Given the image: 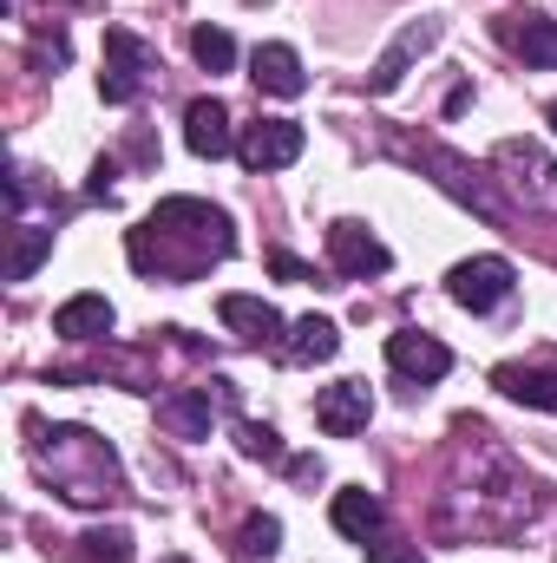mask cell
<instances>
[{"instance_id": "obj_1", "label": "cell", "mask_w": 557, "mask_h": 563, "mask_svg": "<svg viewBox=\"0 0 557 563\" xmlns=\"http://www.w3.org/2000/svg\"><path fill=\"white\" fill-rule=\"evenodd\" d=\"M125 250H132V269H139V276L190 282L237 250V230H230V217H223L217 203H204V197H164L139 230H132Z\"/></svg>"}, {"instance_id": "obj_2", "label": "cell", "mask_w": 557, "mask_h": 563, "mask_svg": "<svg viewBox=\"0 0 557 563\" xmlns=\"http://www.w3.org/2000/svg\"><path fill=\"white\" fill-rule=\"evenodd\" d=\"M40 465L53 472L59 498H73V505H106L119 485V452L106 439H92L86 426H53L40 445Z\"/></svg>"}, {"instance_id": "obj_3", "label": "cell", "mask_w": 557, "mask_h": 563, "mask_svg": "<svg viewBox=\"0 0 557 563\" xmlns=\"http://www.w3.org/2000/svg\"><path fill=\"white\" fill-rule=\"evenodd\" d=\"M151 66H157V53L144 46L132 26H106V73H99V99L106 106H132L144 92V79H151Z\"/></svg>"}, {"instance_id": "obj_4", "label": "cell", "mask_w": 557, "mask_h": 563, "mask_svg": "<svg viewBox=\"0 0 557 563\" xmlns=\"http://www.w3.org/2000/svg\"><path fill=\"white\" fill-rule=\"evenodd\" d=\"M302 144H308V132H302L295 119H256V125H243L237 157H243L250 170H288V164L302 157Z\"/></svg>"}, {"instance_id": "obj_5", "label": "cell", "mask_w": 557, "mask_h": 563, "mask_svg": "<svg viewBox=\"0 0 557 563\" xmlns=\"http://www.w3.org/2000/svg\"><path fill=\"white\" fill-rule=\"evenodd\" d=\"M446 295H452L459 308L485 314V308H499V301L512 295V263H505V256H472V263H459V269L446 276Z\"/></svg>"}, {"instance_id": "obj_6", "label": "cell", "mask_w": 557, "mask_h": 563, "mask_svg": "<svg viewBox=\"0 0 557 563\" xmlns=\"http://www.w3.org/2000/svg\"><path fill=\"white\" fill-rule=\"evenodd\" d=\"M387 367H394V374H407V380H419V387H433V380H446V374H452V347H446L439 334L401 328V334H387Z\"/></svg>"}, {"instance_id": "obj_7", "label": "cell", "mask_w": 557, "mask_h": 563, "mask_svg": "<svg viewBox=\"0 0 557 563\" xmlns=\"http://www.w3.org/2000/svg\"><path fill=\"white\" fill-rule=\"evenodd\" d=\"M368 420H374L368 380H335V387L315 394V426H321L328 439H354V432H368Z\"/></svg>"}, {"instance_id": "obj_8", "label": "cell", "mask_w": 557, "mask_h": 563, "mask_svg": "<svg viewBox=\"0 0 557 563\" xmlns=\"http://www.w3.org/2000/svg\"><path fill=\"white\" fill-rule=\"evenodd\" d=\"M328 256H335V269L341 276H387V243L368 230V223H335L328 230Z\"/></svg>"}, {"instance_id": "obj_9", "label": "cell", "mask_w": 557, "mask_h": 563, "mask_svg": "<svg viewBox=\"0 0 557 563\" xmlns=\"http://www.w3.org/2000/svg\"><path fill=\"white\" fill-rule=\"evenodd\" d=\"M499 40L525 59V66H557V20L532 13V7H512L499 13Z\"/></svg>"}, {"instance_id": "obj_10", "label": "cell", "mask_w": 557, "mask_h": 563, "mask_svg": "<svg viewBox=\"0 0 557 563\" xmlns=\"http://www.w3.org/2000/svg\"><path fill=\"white\" fill-rule=\"evenodd\" d=\"M217 314H223V328H230L237 341H250V347H282V314L263 295H223Z\"/></svg>"}, {"instance_id": "obj_11", "label": "cell", "mask_w": 557, "mask_h": 563, "mask_svg": "<svg viewBox=\"0 0 557 563\" xmlns=\"http://www.w3.org/2000/svg\"><path fill=\"white\" fill-rule=\"evenodd\" d=\"M184 144H190L197 157H230V151H237V132H230L223 99H190V112H184Z\"/></svg>"}, {"instance_id": "obj_12", "label": "cell", "mask_w": 557, "mask_h": 563, "mask_svg": "<svg viewBox=\"0 0 557 563\" xmlns=\"http://www.w3.org/2000/svg\"><path fill=\"white\" fill-rule=\"evenodd\" d=\"M250 79H256V92H270V99H295L308 79H302V59H295V46H282V40H270V46H256L250 53Z\"/></svg>"}, {"instance_id": "obj_13", "label": "cell", "mask_w": 557, "mask_h": 563, "mask_svg": "<svg viewBox=\"0 0 557 563\" xmlns=\"http://www.w3.org/2000/svg\"><path fill=\"white\" fill-rule=\"evenodd\" d=\"M210 387H184V394H164L157 400V426L177 432V439H210Z\"/></svg>"}, {"instance_id": "obj_14", "label": "cell", "mask_w": 557, "mask_h": 563, "mask_svg": "<svg viewBox=\"0 0 557 563\" xmlns=\"http://www.w3.org/2000/svg\"><path fill=\"white\" fill-rule=\"evenodd\" d=\"M112 301L106 295H73V301H59V314H53V334H66V341H99V334H112Z\"/></svg>"}, {"instance_id": "obj_15", "label": "cell", "mask_w": 557, "mask_h": 563, "mask_svg": "<svg viewBox=\"0 0 557 563\" xmlns=\"http://www.w3.org/2000/svg\"><path fill=\"white\" fill-rule=\"evenodd\" d=\"M328 518H335V531H341V538H354V544H374L387 511H381V498H374V492L348 485V492H335V511H328Z\"/></svg>"}, {"instance_id": "obj_16", "label": "cell", "mask_w": 557, "mask_h": 563, "mask_svg": "<svg viewBox=\"0 0 557 563\" xmlns=\"http://www.w3.org/2000/svg\"><path fill=\"white\" fill-rule=\"evenodd\" d=\"M335 347H341V328L321 321V314H302V321L288 328V341H282V361L315 367V361H335Z\"/></svg>"}, {"instance_id": "obj_17", "label": "cell", "mask_w": 557, "mask_h": 563, "mask_svg": "<svg viewBox=\"0 0 557 563\" xmlns=\"http://www.w3.org/2000/svg\"><path fill=\"white\" fill-rule=\"evenodd\" d=\"M433 40H439V20H414V26L387 46V59L374 66V79H368V86H374V92H394V86L407 79V59H414V53H426Z\"/></svg>"}, {"instance_id": "obj_18", "label": "cell", "mask_w": 557, "mask_h": 563, "mask_svg": "<svg viewBox=\"0 0 557 563\" xmlns=\"http://www.w3.org/2000/svg\"><path fill=\"white\" fill-rule=\"evenodd\" d=\"M492 387L512 394V400H525V407H538V413H557V374L551 367H499Z\"/></svg>"}, {"instance_id": "obj_19", "label": "cell", "mask_w": 557, "mask_h": 563, "mask_svg": "<svg viewBox=\"0 0 557 563\" xmlns=\"http://www.w3.org/2000/svg\"><path fill=\"white\" fill-rule=\"evenodd\" d=\"M46 256H53V230H26V223H20V230H13V250H7V282H26Z\"/></svg>"}, {"instance_id": "obj_20", "label": "cell", "mask_w": 557, "mask_h": 563, "mask_svg": "<svg viewBox=\"0 0 557 563\" xmlns=\"http://www.w3.org/2000/svg\"><path fill=\"white\" fill-rule=\"evenodd\" d=\"M79 563H132V531L125 525H92L79 538Z\"/></svg>"}, {"instance_id": "obj_21", "label": "cell", "mask_w": 557, "mask_h": 563, "mask_svg": "<svg viewBox=\"0 0 557 563\" xmlns=\"http://www.w3.org/2000/svg\"><path fill=\"white\" fill-rule=\"evenodd\" d=\"M190 53H197L204 73H230V66H237V40H230L223 26H197V33H190Z\"/></svg>"}, {"instance_id": "obj_22", "label": "cell", "mask_w": 557, "mask_h": 563, "mask_svg": "<svg viewBox=\"0 0 557 563\" xmlns=\"http://www.w3.org/2000/svg\"><path fill=\"white\" fill-rule=\"evenodd\" d=\"M237 439H243V452H250V459H270V465H282V439H276V426L243 420V426H237Z\"/></svg>"}, {"instance_id": "obj_23", "label": "cell", "mask_w": 557, "mask_h": 563, "mask_svg": "<svg viewBox=\"0 0 557 563\" xmlns=\"http://www.w3.org/2000/svg\"><path fill=\"white\" fill-rule=\"evenodd\" d=\"M276 544H282L276 518H250V525H243V558H276Z\"/></svg>"}, {"instance_id": "obj_24", "label": "cell", "mask_w": 557, "mask_h": 563, "mask_svg": "<svg viewBox=\"0 0 557 563\" xmlns=\"http://www.w3.org/2000/svg\"><path fill=\"white\" fill-rule=\"evenodd\" d=\"M368 563H426V558H419V544H387V538H374V544H368Z\"/></svg>"}, {"instance_id": "obj_25", "label": "cell", "mask_w": 557, "mask_h": 563, "mask_svg": "<svg viewBox=\"0 0 557 563\" xmlns=\"http://www.w3.org/2000/svg\"><path fill=\"white\" fill-rule=\"evenodd\" d=\"M270 269H276L282 282H315V269H308V263H295V256H282V250L270 256Z\"/></svg>"}, {"instance_id": "obj_26", "label": "cell", "mask_w": 557, "mask_h": 563, "mask_svg": "<svg viewBox=\"0 0 557 563\" xmlns=\"http://www.w3.org/2000/svg\"><path fill=\"white\" fill-rule=\"evenodd\" d=\"M551 132H557V106H551Z\"/></svg>"}, {"instance_id": "obj_27", "label": "cell", "mask_w": 557, "mask_h": 563, "mask_svg": "<svg viewBox=\"0 0 557 563\" xmlns=\"http://www.w3.org/2000/svg\"><path fill=\"white\" fill-rule=\"evenodd\" d=\"M164 563H190V558H164Z\"/></svg>"}]
</instances>
